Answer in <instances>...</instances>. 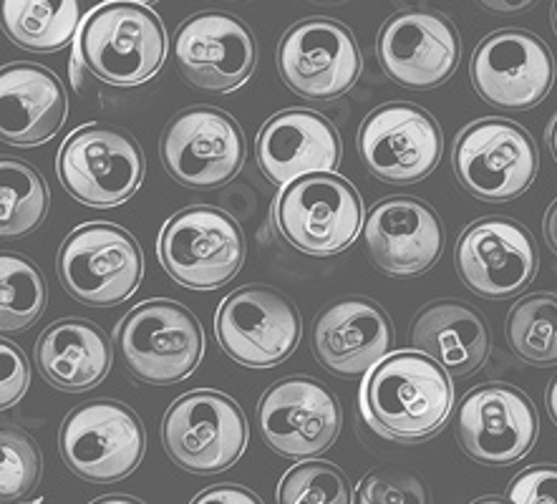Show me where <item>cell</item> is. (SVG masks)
<instances>
[{
  "label": "cell",
  "instance_id": "cell-5",
  "mask_svg": "<svg viewBox=\"0 0 557 504\" xmlns=\"http://www.w3.org/2000/svg\"><path fill=\"white\" fill-rule=\"evenodd\" d=\"M116 346L139 381L154 386L185 381L205 354L202 325L174 300H147L116 328Z\"/></svg>",
  "mask_w": 557,
  "mask_h": 504
},
{
  "label": "cell",
  "instance_id": "cell-43",
  "mask_svg": "<svg viewBox=\"0 0 557 504\" xmlns=\"http://www.w3.org/2000/svg\"><path fill=\"white\" fill-rule=\"evenodd\" d=\"M472 504H512V502L505 500V497H495V494H487V497H480V500H474Z\"/></svg>",
  "mask_w": 557,
  "mask_h": 504
},
{
  "label": "cell",
  "instance_id": "cell-38",
  "mask_svg": "<svg viewBox=\"0 0 557 504\" xmlns=\"http://www.w3.org/2000/svg\"><path fill=\"white\" fill-rule=\"evenodd\" d=\"M89 74V66H86L84 56L78 48L74 46V59H71V86H74L76 91H84V76Z\"/></svg>",
  "mask_w": 557,
  "mask_h": 504
},
{
  "label": "cell",
  "instance_id": "cell-3",
  "mask_svg": "<svg viewBox=\"0 0 557 504\" xmlns=\"http://www.w3.org/2000/svg\"><path fill=\"white\" fill-rule=\"evenodd\" d=\"M275 228L298 253L313 258L344 253L363 228V202L348 180L333 172L285 184L275 199Z\"/></svg>",
  "mask_w": 557,
  "mask_h": 504
},
{
  "label": "cell",
  "instance_id": "cell-39",
  "mask_svg": "<svg viewBox=\"0 0 557 504\" xmlns=\"http://www.w3.org/2000/svg\"><path fill=\"white\" fill-rule=\"evenodd\" d=\"M545 239L557 255V199L550 205V210L545 214Z\"/></svg>",
  "mask_w": 557,
  "mask_h": 504
},
{
  "label": "cell",
  "instance_id": "cell-15",
  "mask_svg": "<svg viewBox=\"0 0 557 504\" xmlns=\"http://www.w3.org/2000/svg\"><path fill=\"white\" fill-rule=\"evenodd\" d=\"M537 411L524 391L509 383H482L461 398L455 431L467 457L507 467L528 457L537 442Z\"/></svg>",
  "mask_w": 557,
  "mask_h": 504
},
{
  "label": "cell",
  "instance_id": "cell-19",
  "mask_svg": "<svg viewBox=\"0 0 557 504\" xmlns=\"http://www.w3.org/2000/svg\"><path fill=\"white\" fill-rule=\"evenodd\" d=\"M172 51L182 78L210 94L240 89L258 59L252 30L240 19L220 11L197 13L182 23Z\"/></svg>",
  "mask_w": 557,
  "mask_h": 504
},
{
  "label": "cell",
  "instance_id": "cell-14",
  "mask_svg": "<svg viewBox=\"0 0 557 504\" xmlns=\"http://www.w3.org/2000/svg\"><path fill=\"white\" fill-rule=\"evenodd\" d=\"M444 151L436 119L413 103L394 101L373 109L358 130V155L373 177L413 184L429 177Z\"/></svg>",
  "mask_w": 557,
  "mask_h": 504
},
{
  "label": "cell",
  "instance_id": "cell-37",
  "mask_svg": "<svg viewBox=\"0 0 557 504\" xmlns=\"http://www.w3.org/2000/svg\"><path fill=\"white\" fill-rule=\"evenodd\" d=\"M484 11L490 13H499V15H517V13H524L528 8H532L537 3V0H476Z\"/></svg>",
  "mask_w": 557,
  "mask_h": 504
},
{
  "label": "cell",
  "instance_id": "cell-25",
  "mask_svg": "<svg viewBox=\"0 0 557 504\" xmlns=\"http://www.w3.org/2000/svg\"><path fill=\"white\" fill-rule=\"evenodd\" d=\"M411 343L457 379L480 371L490 356L487 323L480 310L461 300H436L421 308L411 325Z\"/></svg>",
  "mask_w": 557,
  "mask_h": 504
},
{
  "label": "cell",
  "instance_id": "cell-8",
  "mask_svg": "<svg viewBox=\"0 0 557 504\" xmlns=\"http://www.w3.org/2000/svg\"><path fill=\"white\" fill-rule=\"evenodd\" d=\"M145 275L134 235L109 222L76 228L59 250V278L76 300L109 308L129 300Z\"/></svg>",
  "mask_w": 557,
  "mask_h": 504
},
{
  "label": "cell",
  "instance_id": "cell-36",
  "mask_svg": "<svg viewBox=\"0 0 557 504\" xmlns=\"http://www.w3.org/2000/svg\"><path fill=\"white\" fill-rule=\"evenodd\" d=\"M193 504H262L258 494L237 484H218L197 494Z\"/></svg>",
  "mask_w": 557,
  "mask_h": 504
},
{
  "label": "cell",
  "instance_id": "cell-33",
  "mask_svg": "<svg viewBox=\"0 0 557 504\" xmlns=\"http://www.w3.org/2000/svg\"><path fill=\"white\" fill-rule=\"evenodd\" d=\"M358 504H429V490L417 475L396 469H373L361 479Z\"/></svg>",
  "mask_w": 557,
  "mask_h": 504
},
{
  "label": "cell",
  "instance_id": "cell-31",
  "mask_svg": "<svg viewBox=\"0 0 557 504\" xmlns=\"http://www.w3.org/2000/svg\"><path fill=\"white\" fill-rule=\"evenodd\" d=\"M351 494L344 471L318 459L285 471L277 484V504H351Z\"/></svg>",
  "mask_w": 557,
  "mask_h": 504
},
{
  "label": "cell",
  "instance_id": "cell-32",
  "mask_svg": "<svg viewBox=\"0 0 557 504\" xmlns=\"http://www.w3.org/2000/svg\"><path fill=\"white\" fill-rule=\"evenodd\" d=\"M3 444V469H0V500L11 504L38 484L41 477V452L34 442V437L18 427H3L0 434Z\"/></svg>",
  "mask_w": 557,
  "mask_h": 504
},
{
  "label": "cell",
  "instance_id": "cell-24",
  "mask_svg": "<svg viewBox=\"0 0 557 504\" xmlns=\"http://www.w3.org/2000/svg\"><path fill=\"white\" fill-rule=\"evenodd\" d=\"M69 99L53 71L13 63L0 76V137L13 147H38L61 132Z\"/></svg>",
  "mask_w": 557,
  "mask_h": 504
},
{
  "label": "cell",
  "instance_id": "cell-41",
  "mask_svg": "<svg viewBox=\"0 0 557 504\" xmlns=\"http://www.w3.org/2000/svg\"><path fill=\"white\" fill-rule=\"evenodd\" d=\"M91 504H145V502L134 500V497H124V494H111V497H101Z\"/></svg>",
  "mask_w": 557,
  "mask_h": 504
},
{
  "label": "cell",
  "instance_id": "cell-18",
  "mask_svg": "<svg viewBox=\"0 0 557 504\" xmlns=\"http://www.w3.org/2000/svg\"><path fill=\"white\" fill-rule=\"evenodd\" d=\"M258 429L262 442L281 457L310 459L338 439L341 404L321 381L293 376L262 394Z\"/></svg>",
  "mask_w": 557,
  "mask_h": 504
},
{
  "label": "cell",
  "instance_id": "cell-11",
  "mask_svg": "<svg viewBox=\"0 0 557 504\" xmlns=\"http://www.w3.org/2000/svg\"><path fill=\"white\" fill-rule=\"evenodd\" d=\"M455 172L461 187L476 199L509 202L535 182L537 147L520 124L507 119H482L459 134Z\"/></svg>",
  "mask_w": 557,
  "mask_h": 504
},
{
  "label": "cell",
  "instance_id": "cell-17",
  "mask_svg": "<svg viewBox=\"0 0 557 504\" xmlns=\"http://www.w3.org/2000/svg\"><path fill=\"white\" fill-rule=\"evenodd\" d=\"M376 56L394 84L426 91L449 82L457 71L461 38L447 15L411 8L392 15L381 26Z\"/></svg>",
  "mask_w": 557,
  "mask_h": 504
},
{
  "label": "cell",
  "instance_id": "cell-27",
  "mask_svg": "<svg viewBox=\"0 0 557 504\" xmlns=\"http://www.w3.org/2000/svg\"><path fill=\"white\" fill-rule=\"evenodd\" d=\"M82 0H3V30L15 46L53 53L82 30Z\"/></svg>",
  "mask_w": 557,
  "mask_h": 504
},
{
  "label": "cell",
  "instance_id": "cell-6",
  "mask_svg": "<svg viewBox=\"0 0 557 504\" xmlns=\"http://www.w3.org/2000/svg\"><path fill=\"white\" fill-rule=\"evenodd\" d=\"M59 180L82 205L109 210L137 195L145 182V157L129 132L86 124L61 144Z\"/></svg>",
  "mask_w": 557,
  "mask_h": 504
},
{
  "label": "cell",
  "instance_id": "cell-28",
  "mask_svg": "<svg viewBox=\"0 0 557 504\" xmlns=\"http://www.w3.org/2000/svg\"><path fill=\"white\" fill-rule=\"evenodd\" d=\"M515 356L530 366L557 364V295L532 293L515 303L505 325Z\"/></svg>",
  "mask_w": 557,
  "mask_h": 504
},
{
  "label": "cell",
  "instance_id": "cell-44",
  "mask_svg": "<svg viewBox=\"0 0 557 504\" xmlns=\"http://www.w3.org/2000/svg\"><path fill=\"white\" fill-rule=\"evenodd\" d=\"M109 3H137V5H152L157 0H109Z\"/></svg>",
  "mask_w": 557,
  "mask_h": 504
},
{
  "label": "cell",
  "instance_id": "cell-7",
  "mask_svg": "<svg viewBox=\"0 0 557 504\" xmlns=\"http://www.w3.org/2000/svg\"><path fill=\"white\" fill-rule=\"evenodd\" d=\"M162 444L185 471L220 475L245 454L248 421L230 396L197 389L170 406L162 421Z\"/></svg>",
  "mask_w": 557,
  "mask_h": 504
},
{
  "label": "cell",
  "instance_id": "cell-22",
  "mask_svg": "<svg viewBox=\"0 0 557 504\" xmlns=\"http://www.w3.org/2000/svg\"><path fill=\"white\" fill-rule=\"evenodd\" d=\"M341 137L329 119L310 109H285L262 124L255 157L265 177L285 187L308 174L336 172Z\"/></svg>",
  "mask_w": 557,
  "mask_h": 504
},
{
  "label": "cell",
  "instance_id": "cell-4",
  "mask_svg": "<svg viewBox=\"0 0 557 504\" xmlns=\"http://www.w3.org/2000/svg\"><path fill=\"white\" fill-rule=\"evenodd\" d=\"M157 255L174 283L189 291H218L240 273L245 237L230 212L187 207L164 222Z\"/></svg>",
  "mask_w": 557,
  "mask_h": 504
},
{
  "label": "cell",
  "instance_id": "cell-16",
  "mask_svg": "<svg viewBox=\"0 0 557 504\" xmlns=\"http://www.w3.org/2000/svg\"><path fill=\"white\" fill-rule=\"evenodd\" d=\"M361 51L344 23L300 21L277 46V71L293 91L310 101H333L354 89L361 76Z\"/></svg>",
  "mask_w": 557,
  "mask_h": 504
},
{
  "label": "cell",
  "instance_id": "cell-26",
  "mask_svg": "<svg viewBox=\"0 0 557 504\" xmlns=\"http://www.w3.org/2000/svg\"><path fill=\"white\" fill-rule=\"evenodd\" d=\"M38 371L61 391L99 386L111 368V343L99 325L63 318L46 328L36 343Z\"/></svg>",
  "mask_w": 557,
  "mask_h": 504
},
{
  "label": "cell",
  "instance_id": "cell-9",
  "mask_svg": "<svg viewBox=\"0 0 557 504\" xmlns=\"http://www.w3.org/2000/svg\"><path fill=\"white\" fill-rule=\"evenodd\" d=\"M61 457L86 482L109 484L129 477L145 457V427L126 404L89 402L63 419Z\"/></svg>",
  "mask_w": 557,
  "mask_h": 504
},
{
  "label": "cell",
  "instance_id": "cell-21",
  "mask_svg": "<svg viewBox=\"0 0 557 504\" xmlns=\"http://www.w3.org/2000/svg\"><path fill=\"white\" fill-rule=\"evenodd\" d=\"M363 245L373 266L394 278L426 273L444 253L440 214L417 197H388L363 222Z\"/></svg>",
  "mask_w": 557,
  "mask_h": 504
},
{
  "label": "cell",
  "instance_id": "cell-13",
  "mask_svg": "<svg viewBox=\"0 0 557 504\" xmlns=\"http://www.w3.org/2000/svg\"><path fill=\"white\" fill-rule=\"evenodd\" d=\"M474 91L499 111H528L545 101L555 84V59L543 38L503 28L484 38L469 63Z\"/></svg>",
  "mask_w": 557,
  "mask_h": 504
},
{
  "label": "cell",
  "instance_id": "cell-45",
  "mask_svg": "<svg viewBox=\"0 0 557 504\" xmlns=\"http://www.w3.org/2000/svg\"><path fill=\"white\" fill-rule=\"evenodd\" d=\"M310 3H318V5H331V3H341V0H310Z\"/></svg>",
  "mask_w": 557,
  "mask_h": 504
},
{
  "label": "cell",
  "instance_id": "cell-42",
  "mask_svg": "<svg viewBox=\"0 0 557 504\" xmlns=\"http://www.w3.org/2000/svg\"><path fill=\"white\" fill-rule=\"evenodd\" d=\"M547 147H550L555 162H557V116L553 119L550 130H547Z\"/></svg>",
  "mask_w": 557,
  "mask_h": 504
},
{
  "label": "cell",
  "instance_id": "cell-34",
  "mask_svg": "<svg viewBox=\"0 0 557 504\" xmlns=\"http://www.w3.org/2000/svg\"><path fill=\"white\" fill-rule=\"evenodd\" d=\"M507 500L512 504H557L555 464H537L520 471L507 487Z\"/></svg>",
  "mask_w": 557,
  "mask_h": 504
},
{
  "label": "cell",
  "instance_id": "cell-35",
  "mask_svg": "<svg viewBox=\"0 0 557 504\" xmlns=\"http://www.w3.org/2000/svg\"><path fill=\"white\" fill-rule=\"evenodd\" d=\"M0 361H3V389H0V406L18 404L23 394L28 391L30 371L26 356L21 354L18 346H13L11 341L0 343Z\"/></svg>",
  "mask_w": 557,
  "mask_h": 504
},
{
  "label": "cell",
  "instance_id": "cell-40",
  "mask_svg": "<svg viewBox=\"0 0 557 504\" xmlns=\"http://www.w3.org/2000/svg\"><path fill=\"white\" fill-rule=\"evenodd\" d=\"M545 406H547V414H550V419L555 421V427H557V379L550 383V386H547Z\"/></svg>",
  "mask_w": 557,
  "mask_h": 504
},
{
  "label": "cell",
  "instance_id": "cell-46",
  "mask_svg": "<svg viewBox=\"0 0 557 504\" xmlns=\"http://www.w3.org/2000/svg\"><path fill=\"white\" fill-rule=\"evenodd\" d=\"M553 28H555V36H557V0H555V5H553Z\"/></svg>",
  "mask_w": 557,
  "mask_h": 504
},
{
  "label": "cell",
  "instance_id": "cell-30",
  "mask_svg": "<svg viewBox=\"0 0 557 504\" xmlns=\"http://www.w3.org/2000/svg\"><path fill=\"white\" fill-rule=\"evenodd\" d=\"M46 285L34 262L21 255L3 253L0 258V328L18 333L41 318Z\"/></svg>",
  "mask_w": 557,
  "mask_h": 504
},
{
  "label": "cell",
  "instance_id": "cell-2",
  "mask_svg": "<svg viewBox=\"0 0 557 504\" xmlns=\"http://www.w3.org/2000/svg\"><path fill=\"white\" fill-rule=\"evenodd\" d=\"M76 48L99 82L139 86L162 69L166 34L159 15L147 5L103 3L84 19Z\"/></svg>",
  "mask_w": 557,
  "mask_h": 504
},
{
  "label": "cell",
  "instance_id": "cell-10",
  "mask_svg": "<svg viewBox=\"0 0 557 504\" xmlns=\"http://www.w3.org/2000/svg\"><path fill=\"white\" fill-rule=\"evenodd\" d=\"M300 331L298 308L270 285L237 287L220 303L214 316L220 348L248 368L283 364L298 348Z\"/></svg>",
  "mask_w": 557,
  "mask_h": 504
},
{
  "label": "cell",
  "instance_id": "cell-29",
  "mask_svg": "<svg viewBox=\"0 0 557 504\" xmlns=\"http://www.w3.org/2000/svg\"><path fill=\"white\" fill-rule=\"evenodd\" d=\"M0 232L5 239L34 232L49 212V189L34 167L21 159L0 162Z\"/></svg>",
  "mask_w": 557,
  "mask_h": 504
},
{
  "label": "cell",
  "instance_id": "cell-12",
  "mask_svg": "<svg viewBox=\"0 0 557 504\" xmlns=\"http://www.w3.org/2000/svg\"><path fill=\"white\" fill-rule=\"evenodd\" d=\"M166 172L189 189H218L245 164V134L225 111L193 107L166 124L159 144Z\"/></svg>",
  "mask_w": 557,
  "mask_h": 504
},
{
  "label": "cell",
  "instance_id": "cell-23",
  "mask_svg": "<svg viewBox=\"0 0 557 504\" xmlns=\"http://www.w3.org/2000/svg\"><path fill=\"white\" fill-rule=\"evenodd\" d=\"M315 356L338 376L369 373L392 354L394 325L369 298H346L325 306L313 325Z\"/></svg>",
  "mask_w": 557,
  "mask_h": 504
},
{
  "label": "cell",
  "instance_id": "cell-20",
  "mask_svg": "<svg viewBox=\"0 0 557 504\" xmlns=\"http://www.w3.org/2000/svg\"><path fill=\"white\" fill-rule=\"evenodd\" d=\"M455 266L469 291L505 300L522 293L537 275V247L520 222L484 218L459 235Z\"/></svg>",
  "mask_w": 557,
  "mask_h": 504
},
{
  "label": "cell",
  "instance_id": "cell-1",
  "mask_svg": "<svg viewBox=\"0 0 557 504\" xmlns=\"http://www.w3.org/2000/svg\"><path fill=\"white\" fill-rule=\"evenodd\" d=\"M361 416L376 434L424 442L449 421L455 386L449 373L421 351H394L361 383Z\"/></svg>",
  "mask_w": 557,
  "mask_h": 504
}]
</instances>
